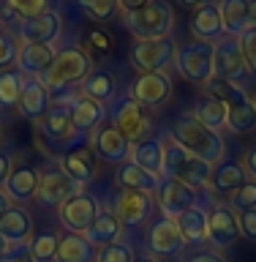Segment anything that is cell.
I'll return each mask as SVG.
<instances>
[{
  "label": "cell",
  "instance_id": "cell-1",
  "mask_svg": "<svg viewBox=\"0 0 256 262\" xmlns=\"http://www.w3.org/2000/svg\"><path fill=\"white\" fill-rule=\"evenodd\" d=\"M169 139H175L183 150L194 153L196 159L207 161V164H213V167H218L221 159H224V153H226L224 137H221L218 131H210L207 126H202L191 112H183V115L175 118L172 131H169Z\"/></svg>",
  "mask_w": 256,
  "mask_h": 262
},
{
  "label": "cell",
  "instance_id": "cell-2",
  "mask_svg": "<svg viewBox=\"0 0 256 262\" xmlns=\"http://www.w3.org/2000/svg\"><path fill=\"white\" fill-rule=\"evenodd\" d=\"M210 175H213V164L183 150L175 139H169V134L164 137V178H175L191 188H202L210 186Z\"/></svg>",
  "mask_w": 256,
  "mask_h": 262
},
{
  "label": "cell",
  "instance_id": "cell-3",
  "mask_svg": "<svg viewBox=\"0 0 256 262\" xmlns=\"http://www.w3.org/2000/svg\"><path fill=\"white\" fill-rule=\"evenodd\" d=\"M90 71H93V60H90V55L85 52V47H63L57 49V57L52 63V69H49L44 77V85L52 90V88H68V85H82Z\"/></svg>",
  "mask_w": 256,
  "mask_h": 262
},
{
  "label": "cell",
  "instance_id": "cell-4",
  "mask_svg": "<svg viewBox=\"0 0 256 262\" xmlns=\"http://www.w3.org/2000/svg\"><path fill=\"white\" fill-rule=\"evenodd\" d=\"M123 22L131 36L139 41H155V38H169L175 30V11L167 0H153L147 8L136 14H123Z\"/></svg>",
  "mask_w": 256,
  "mask_h": 262
},
{
  "label": "cell",
  "instance_id": "cell-5",
  "mask_svg": "<svg viewBox=\"0 0 256 262\" xmlns=\"http://www.w3.org/2000/svg\"><path fill=\"white\" fill-rule=\"evenodd\" d=\"M213 55H216V44H204V41L183 44L175 55L180 77L194 85H207L213 77Z\"/></svg>",
  "mask_w": 256,
  "mask_h": 262
},
{
  "label": "cell",
  "instance_id": "cell-6",
  "mask_svg": "<svg viewBox=\"0 0 256 262\" xmlns=\"http://www.w3.org/2000/svg\"><path fill=\"white\" fill-rule=\"evenodd\" d=\"M109 118H112V126L118 128L131 145H136V142H142V139L150 137V118L145 115V106H139L131 96H123L112 104Z\"/></svg>",
  "mask_w": 256,
  "mask_h": 262
},
{
  "label": "cell",
  "instance_id": "cell-7",
  "mask_svg": "<svg viewBox=\"0 0 256 262\" xmlns=\"http://www.w3.org/2000/svg\"><path fill=\"white\" fill-rule=\"evenodd\" d=\"M82 191H85V186L77 183L71 175H65L63 167H52V169L41 172L36 200L44 205V208H60L63 202H68L71 196H77Z\"/></svg>",
  "mask_w": 256,
  "mask_h": 262
},
{
  "label": "cell",
  "instance_id": "cell-8",
  "mask_svg": "<svg viewBox=\"0 0 256 262\" xmlns=\"http://www.w3.org/2000/svg\"><path fill=\"white\" fill-rule=\"evenodd\" d=\"M248 66H245V57L240 52V44L237 38L224 36L221 41H216V55H213V77L229 79L243 85L245 77H248Z\"/></svg>",
  "mask_w": 256,
  "mask_h": 262
},
{
  "label": "cell",
  "instance_id": "cell-9",
  "mask_svg": "<svg viewBox=\"0 0 256 262\" xmlns=\"http://www.w3.org/2000/svg\"><path fill=\"white\" fill-rule=\"evenodd\" d=\"M155 196H158V208L164 219H172V221H177L188 208L196 205V188L185 186L183 180H175V178H161Z\"/></svg>",
  "mask_w": 256,
  "mask_h": 262
},
{
  "label": "cell",
  "instance_id": "cell-10",
  "mask_svg": "<svg viewBox=\"0 0 256 262\" xmlns=\"http://www.w3.org/2000/svg\"><path fill=\"white\" fill-rule=\"evenodd\" d=\"M177 47L175 41L169 38H155V41H139V44L131 49V63L136 66L142 74L150 71H164L167 66L175 60Z\"/></svg>",
  "mask_w": 256,
  "mask_h": 262
},
{
  "label": "cell",
  "instance_id": "cell-11",
  "mask_svg": "<svg viewBox=\"0 0 256 262\" xmlns=\"http://www.w3.org/2000/svg\"><path fill=\"white\" fill-rule=\"evenodd\" d=\"M90 150H93L101 161L106 164H126L131 161V142L120 134L112 123H104L93 131V139H90Z\"/></svg>",
  "mask_w": 256,
  "mask_h": 262
},
{
  "label": "cell",
  "instance_id": "cell-12",
  "mask_svg": "<svg viewBox=\"0 0 256 262\" xmlns=\"http://www.w3.org/2000/svg\"><path fill=\"white\" fill-rule=\"evenodd\" d=\"M38 131L46 142H52L55 147H63V150H74V147L85 139L77 128H74L71 115H68V110H63V106L49 110V115L38 123Z\"/></svg>",
  "mask_w": 256,
  "mask_h": 262
},
{
  "label": "cell",
  "instance_id": "cell-13",
  "mask_svg": "<svg viewBox=\"0 0 256 262\" xmlns=\"http://www.w3.org/2000/svg\"><path fill=\"white\" fill-rule=\"evenodd\" d=\"M128 96L134 98L139 106H164L169 101L172 96V82L164 71H150V74H139L134 79V85H131Z\"/></svg>",
  "mask_w": 256,
  "mask_h": 262
},
{
  "label": "cell",
  "instance_id": "cell-14",
  "mask_svg": "<svg viewBox=\"0 0 256 262\" xmlns=\"http://www.w3.org/2000/svg\"><path fill=\"white\" fill-rule=\"evenodd\" d=\"M63 33V19L57 11H46L33 16V19H25L16 30V41L19 44H55Z\"/></svg>",
  "mask_w": 256,
  "mask_h": 262
},
{
  "label": "cell",
  "instance_id": "cell-15",
  "mask_svg": "<svg viewBox=\"0 0 256 262\" xmlns=\"http://www.w3.org/2000/svg\"><path fill=\"white\" fill-rule=\"evenodd\" d=\"M98 210H101V205L93 194L82 191L77 196H71L68 202L60 205V221L63 227L68 229V232H77V235H85V229L93 224V219L98 216Z\"/></svg>",
  "mask_w": 256,
  "mask_h": 262
},
{
  "label": "cell",
  "instance_id": "cell-16",
  "mask_svg": "<svg viewBox=\"0 0 256 262\" xmlns=\"http://www.w3.org/2000/svg\"><path fill=\"white\" fill-rule=\"evenodd\" d=\"M210 219V237L216 251L229 249L237 237H240V219H237V210H232V205H213V210L207 213Z\"/></svg>",
  "mask_w": 256,
  "mask_h": 262
},
{
  "label": "cell",
  "instance_id": "cell-17",
  "mask_svg": "<svg viewBox=\"0 0 256 262\" xmlns=\"http://www.w3.org/2000/svg\"><path fill=\"white\" fill-rule=\"evenodd\" d=\"M52 110V98H49V88L44 85L41 77H25V88L19 96V115L33 123H41Z\"/></svg>",
  "mask_w": 256,
  "mask_h": 262
},
{
  "label": "cell",
  "instance_id": "cell-18",
  "mask_svg": "<svg viewBox=\"0 0 256 262\" xmlns=\"http://www.w3.org/2000/svg\"><path fill=\"white\" fill-rule=\"evenodd\" d=\"M38 180H41V172L33 167V164H14L11 167V175H8L3 191L11 202L16 205H25L28 200L38 194Z\"/></svg>",
  "mask_w": 256,
  "mask_h": 262
},
{
  "label": "cell",
  "instance_id": "cell-19",
  "mask_svg": "<svg viewBox=\"0 0 256 262\" xmlns=\"http://www.w3.org/2000/svg\"><path fill=\"white\" fill-rule=\"evenodd\" d=\"M183 235H180L177 224L172 219H158L153 221L150 232H147V249H150L155 257H177L183 251Z\"/></svg>",
  "mask_w": 256,
  "mask_h": 262
},
{
  "label": "cell",
  "instance_id": "cell-20",
  "mask_svg": "<svg viewBox=\"0 0 256 262\" xmlns=\"http://www.w3.org/2000/svg\"><path fill=\"white\" fill-rule=\"evenodd\" d=\"M68 115H71L74 128H77L82 137L93 134L98 126H104V123H106V106L93 101V98H85L82 93H77V96H74V101L68 104Z\"/></svg>",
  "mask_w": 256,
  "mask_h": 262
},
{
  "label": "cell",
  "instance_id": "cell-21",
  "mask_svg": "<svg viewBox=\"0 0 256 262\" xmlns=\"http://www.w3.org/2000/svg\"><path fill=\"white\" fill-rule=\"evenodd\" d=\"M153 210V194L142 191H120L118 202H114V213H118L123 227H139Z\"/></svg>",
  "mask_w": 256,
  "mask_h": 262
},
{
  "label": "cell",
  "instance_id": "cell-22",
  "mask_svg": "<svg viewBox=\"0 0 256 262\" xmlns=\"http://www.w3.org/2000/svg\"><path fill=\"white\" fill-rule=\"evenodd\" d=\"M123 235V224L118 219V213L112 208H101L98 216L93 219V224L85 229V241L93 246V249H104V246L118 243Z\"/></svg>",
  "mask_w": 256,
  "mask_h": 262
},
{
  "label": "cell",
  "instance_id": "cell-23",
  "mask_svg": "<svg viewBox=\"0 0 256 262\" xmlns=\"http://www.w3.org/2000/svg\"><path fill=\"white\" fill-rule=\"evenodd\" d=\"M191 33L196 36V41H204V44H216V41H221L226 36L218 3H204L196 8L191 16Z\"/></svg>",
  "mask_w": 256,
  "mask_h": 262
},
{
  "label": "cell",
  "instance_id": "cell-24",
  "mask_svg": "<svg viewBox=\"0 0 256 262\" xmlns=\"http://www.w3.org/2000/svg\"><path fill=\"white\" fill-rule=\"evenodd\" d=\"M57 49L52 44H22L19 47V71L25 77H44L52 69Z\"/></svg>",
  "mask_w": 256,
  "mask_h": 262
},
{
  "label": "cell",
  "instance_id": "cell-25",
  "mask_svg": "<svg viewBox=\"0 0 256 262\" xmlns=\"http://www.w3.org/2000/svg\"><path fill=\"white\" fill-rule=\"evenodd\" d=\"M0 237L6 243H28L33 237V219L22 205H11L0 216Z\"/></svg>",
  "mask_w": 256,
  "mask_h": 262
},
{
  "label": "cell",
  "instance_id": "cell-26",
  "mask_svg": "<svg viewBox=\"0 0 256 262\" xmlns=\"http://www.w3.org/2000/svg\"><path fill=\"white\" fill-rule=\"evenodd\" d=\"M131 161L155 178H164V137H147L131 145Z\"/></svg>",
  "mask_w": 256,
  "mask_h": 262
},
{
  "label": "cell",
  "instance_id": "cell-27",
  "mask_svg": "<svg viewBox=\"0 0 256 262\" xmlns=\"http://www.w3.org/2000/svg\"><path fill=\"white\" fill-rule=\"evenodd\" d=\"M221 22H224V33L229 38H240L248 30V11L251 0H218Z\"/></svg>",
  "mask_w": 256,
  "mask_h": 262
},
{
  "label": "cell",
  "instance_id": "cell-28",
  "mask_svg": "<svg viewBox=\"0 0 256 262\" xmlns=\"http://www.w3.org/2000/svg\"><path fill=\"white\" fill-rule=\"evenodd\" d=\"M79 93L104 106L114 104V98H118V79L109 71H90V77L79 85Z\"/></svg>",
  "mask_w": 256,
  "mask_h": 262
},
{
  "label": "cell",
  "instance_id": "cell-29",
  "mask_svg": "<svg viewBox=\"0 0 256 262\" xmlns=\"http://www.w3.org/2000/svg\"><path fill=\"white\" fill-rule=\"evenodd\" d=\"M177 229L180 235H183L185 243H207L210 237V219H207V210L199 208V205H194V208H188L183 216L177 221Z\"/></svg>",
  "mask_w": 256,
  "mask_h": 262
},
{
  "label": "cell",
  "instance_id": "cell-30",
  "mask_svg": "<svg viewBox=\"0 0 256 262\" xmlns=\"http://www.w3.org/2000/svg\"><path fill=\"white\" fill-rule=\"evenodd\" d=\"M118 183H120V191H142V194H155L161 178L145 172L142 167H136L134 161H126L118 167Z\"/></svg>",
  "mask_w": 256,
  "mask_h": 262
},
{
  "label": "cell",
  "instance_id": "cell-31",
  "mask_svg": "<svg viewBox=\"0 0 256 262\" xmlns=\"http://www.w3.org/2000/svg\"><path fill=\"white\" fill-rule=\"evenodd\" d=\"M90 153H93L90 147H74V150H68L60 161L65 175H71L82 186L90 183V180H96V161H93Z\"/></svg>",
  "mask_w": 256,
  "mask_h": 262
},
{
  "label": "cell",
  "instance_id": "cell-32",
  "mask_svg": "<svg viewBox=\"0 0 256 262\" xmlns=\"http://www.w3.org/2000/svg\"><path fill=\"white\" fill-rule=\"evenodd\" d=\"M248 175H245L243 164L237 161H221L218 167H213V175H210V188L218 194H235L240 188Z\"/></svg>",
  "mask_w": 256,
  "mask_h": 262
},
{
  "label": "cell",
  "instance_id": "cell-33",
  "mask_svg": "<svg viewBox=\"0 0 256 262\" xmlns=\"http://www.w3.org/2000/svg\"><path fill=\"white\" fill-rule=\"evenodd\" d=\"M57 262H93L96 249L85 241V235L65 232L60 235V246H57Z\"/></svg>",
  "mask_w": 256,
  "mask_h": 262
},
{
  "label": "cell",
  "instance_id": "cell-34",
  "mask_svg": "<svg viewBox=\"0 0 256 262\" xmlns=\"http://www.w3.org/2000/svg\"><path fill=\"white\" fill-rule=\"evenodd\" d=\"M226 112H229V106L221 104L218 98L202 96L199 101H196L191 115L202 123V126H207L210 131H218V134H221V128H226Z\"/></svg>",
  "mask_w": 256,
  "mask_h": 262
},
{
  "label": "cell",
  "instance_id": "cell-35",
  "mask_svg": "<svg viewBox=\"0 0 256 262\" xmlns=\"http://www.w3.org/2000/svg\"><path fill=\"white\" fill-rule=\"evenodd\" d=\"M22 88H25V74L19 69L0 71V110H14V106H19Z\"/></svg>",
  "mask_w": 256,
  "mask_h": 262
},
{
  "label": "cell",
  "instance_id": "cell-36",
  "mask_svg": "<svg viewBox=\"0 0 256 262\" xmlns=\"http://www.w3.org/2000/svg\"><path fill=\"white\" fill-rule=\"evenodd\" d=\"M204 88H207V96L218 98V101H221V104H226V106H235V104L251 101L243 85H237V82H229V79H221V77H210V82H207Z\"/></svg>",
  "mask_w": 256,
  "mask_h": 262
},
{
  "label": "cell",
  "instance_id": "cell-37",
  "mask_svg": "<svg viewBox=\"0 0 256 262\" xmlns=\"http://www.w3.org/2000/svg\"><path fill=\"white\" fill-rule=\"evenodd\" d=\"M30 246V257L36 262H49L57 257V246H60V235L52 232V229H41V232H33V237L28 241Z\"/></svg>",
  "mask_w": 256,
  "mask_h": 262
},
{
  "label": "cell",
  "instance_id": "cell-38",
  "mask_svg": "<svg viewBox=\"0 0 256 262\" xmlns=\"http://www.w3.org/2000/svg\"><path fill=\"white\" fill-rule=\"evenodd\" d=\"M226 128L235 131V134H248V131H253L256 128V106H253V101L229 106V112H226Z\"/></svg>",
  "mask_w": 256,
  "mask_h": 262
},
{
  "label": "cell",
  "instance_id": "cell-39",
  "mask_svg": "<svg viewBox=\"0 0 256 262\" xmlns=\"http://www.w3.org/2000/svg\"><path fill=\"white\" fill-rule=\"evenodd\" d=\"M93 262H134V249L128 243H112L104 246V249H96V259Z\"/></svg>",
  "mask_w": 256,
  "mask_h": 262
},
{
  "label": "cell",
  "instance_id": "cell-40",
  "mask_svg": "<svg viewBox=\"0 0 256 262\" xmlns=\"http://www.w3.org/2000/svg\"><path fill=\"white\" fill-rule=\"evenodd\" d=\"M79 8L90 16V19L101 22V19H109V16L118 11V0H79Z\"/></svg>",
  "mask_w": 256,
  "mask_h": 262
},
{
  "label": "cell",
  "instance_id": "cell-41",
  "mask_svg": "<svg viewBox=\"0 0 256 262\" xmlns=\"http://www.w3.org/2000/svg\"><path fill=\"white\" fill-rule=\"evenodd\" d=\"M256 208V180H245V183L237 188V191L232 194V210L243 213V210H251Z\"/></svg>",
  "mask_w": 256,
  "mask_h": 262
},
{
  "label": "cell",
  "instance_id": "cell-42",
  "mask_svg": "<svg viewBox=\"0 0 256 262\" xmlns=\"http://www.w3.org/2000/svg\"><path fill=\"white\" fill-rule=\"evenodd\" d=\"M16 63H19V44H16L14 36L0 33V71L11 69Z\"/></svg>",
  "mask_w": 256,
  "mask_h": 262
},
{
  "label": "cell",
  "instance_id": "cell-43",
  "mask_svg": "<svg viewBox=\"0 0 256 262\" xmlns=\"http://www.w3.org/2000/svg\"><path fill=\"white\" fill-rule=\"evenodd\" d=\"M46 3L49 0H6V6L11 8V11L19 14V19H33V16L44 14L46 11Z\"/></svg>",
  "mask_w": 256,
  "mask_h": 262
},
{
  "label": "cell",
  "instance_id": "cell-44",
  "mask_svg": "<svg viewBox=\"0 0 256 262\" xmlns=\"http://www.w3.org/2000/svg\"><path fill=\"white\" fill-rule=\"evenodd\" d=\"M237 44H240V52L245 57V66H248V71L256 74V28H248L243 33L240 38H237Z\"/></svg>",
  "mask_w": 256,
  "mask_h": 262
},
{
  "label": "cell",
  "instance_id": "cell-45",
  "mask_svg": "<svg viewBox=\"0 0 256 262\" xmlns=\"http://www.w3.org/2000/svg\"><path fill=\"white\" fill-rule=\"evenodd\" d=\"M0 262H36V259L30 257L28 243H8V251L0 257Z\"/></svg>",
  "mask_w": 256,
  "mask_h": 262
},
{
  "label": "cell",
  "instance_id": "cell-46",
  "mask_svg": "<svg viewBox=\"0 0 256 262\" xmlns=\"http://www.w3.org/2000/svg\"><path fill=\"white\" fill-rule=\"evenodd\" d=\"M237 219H240V235H245L248 241H256V208L237 213Z\"/></svg>",
  "mask_w": 256,
  "mask_h": 262
},
{
  "label": "cell",
  "instance_id": "cell-47",
  "mask_svg": "<svg viewBox=\"0 0 256 262\" xmlns=\"http://www.w3.org/2000/svg\"><path fill=\"white\" fill-rule=\"evenodd\" d=\"M153 0H118V8L123 14H136V11H142V8H147Z\"/></svg>",
  "mask_w": 256,
  "mask_h": 262
},
{
  "label": "cell",
  "instance_id": "cell-48",
  "mask_svg": "<svg viewBox=\"0 0 256 262\" xmlns=\"http://www.w3.org/2000/svg\"><path fill=\"white\" fill-rule=\"evenodd\" d=\"M243 169H245V175H248L251 180H256V145L248 147L245 150V159H243Z\"/></svg>",
  "mask_w": 256,
  "mask_h": 262
},
{
  "label": "cell",
  "instance_id": "cell-49",
  "mask_svg": "<svg viewBox=\"0 0 256 262\" xmlns=\"http://www.w3.org/2000/svg\"><path fill=\"white\" fill-rule=\"evenodd\" d=\"M11 167H14L11 156H8V153H0V191H3L6 180H8V175H11Z\"/></svg>",
  "mask_w": 256,
  "mask_h": 262
},
{
  "label": "cell",
  "instance_id": "cell-50",
  "mask_svg": "<svg viewBox=\"0 0 256 262\" xmlns=\"http://www.w3.org/2000/svg\"><path fill=\"white\" fill-rule=\"evenodd\" d=\"M185 262H226V259L221 257V251H199L194 257H188Z\"/></svg>",
  "mask_w": 256,
  "mask_h": 262
},
{
  "label": "cell",
  "instance_id": "cell-51",
  "mask_svg": "<svg viewBox=\"0 0 256 262\" xmlns=\"http://www.w3.org/2000/svg\"><path fill=\"white\" fill-rule=\"evenodd\" d=\"M90 41H93L96 47H101V49H106V47H109V38H106L104 33H98V30H96V33H90Z\"/></svg>",
  "mask_w": 256,
  "mask_h": 262
},
{
  "label": "cell",
  "instance_id": "cell-52",
  "mask_svg": "<svg viewBox=\"0 0 256 262\" xmlns=\"http://www.w3.org/2000/svg\"><path fill=\"white\" fill-rule=\"evenodd\" d=\"M8 208H11V200L6 196V191H0V216H3V213H6Z\"/></svg>",
  "mask_w": 256,
  "mask_h": 262
},
{
  "label": "cell",
  "instance_id": "cell-53",
  "mask_svg": "<svg viewBox=\"0 0 256 262\" xmlns=\"http://www.w3.org/2000/svg\"><path fill=\"white\" fill-rule=\"evenodd\" d=\"M248 28H256V0H251V11H248Z\"/></svg>",
  "mask_w": 256,
  "mask_h": 262
},
{
  "label": "cell",
  "instance_id": "cell-54",
  "mask_svg": "<svg viewBox=\"0 0 256 262\" xmlns=\"http://www.w3.org/2000/svg\"><path fill=\"white\" fill-rule=\"evenodd\" d=\"M180 3H183V6H188V8H199V6H204V3H210V0H180Z\"/></svg>",
  "mask_w": 256,
  "mask_h": 262
},
{
  "label": "cell",
  "instance_id": "cell-55",
  "mask_svg": "<svg viewBox=\"0 0 256 262\" xmlns=\"http://www.w3.org/2000/svg\"><path fill=\"white\" fill-rule=\"evenodd\" d=\"M134 262H158V257H150V254H147V257H139V259H134Z\"/></svg>",
  "mask_w": 256,
  "mask_h": 262
},
{
  "label": "cell",
  "instance_id": "cell-56",
  "mask_svg": "<svg viewBox=\"0 0 256 262\" xmlns=\"http://www.w3.org/2000/svg\"><path fill=\"white\" fill-rule=\"evenodd\" d=\"M6 251H8V243L3 241V237H0V257H3V254H6Z\"/></svg>",
  "mask_w": 256,
  "mask_h": 262
},
{
  "label": "cell",
  "instance_id": "cell-57",
  "mask_svg": "<svg viewBox=\"0 0 256 262\" xmlns=\"http://www.w3.org/2000/svg\"><path fill=\"white\" fill-rule=\"evenodd\" d=\"M0 139H3V126H0Z\"/></svg>",
  "mask_w": 256,
  "mask_h": 262
},
{
  "label": "cell",
  "instance_id": "cell-58",
  "mask_svg": "<svg viewBox=\"0 0 256 262\" xmlns=\"http://www.w3.org/2000/svg\"><path fill=\"white\" fill-rule=\"evenodd\" d=\"M251 101H253V106H256V96H253V98H251Z\"/></svg>",
  "mask_w": 256,
  "mask_h": 262
},
{
  "label": "cell",
  "instance_id": "cell-59",
  "mask_svg": "<svg viewBox=\"0 0 256 262\" xmlns=\"http://www.w3.org/2000/svg\"><path fill=\"white\" fill-rule=\"evenodd\" d=\"M0 28H3V16H0Z\"/></svg>",
  "mask_w": 256,
  "mask_h": 262
}]
</instances>
